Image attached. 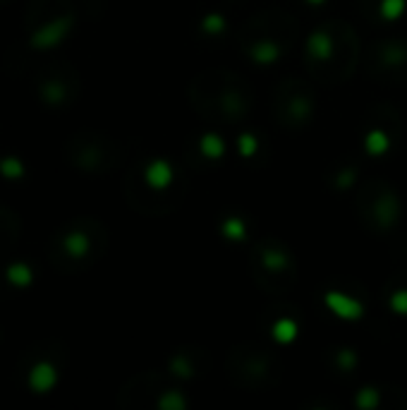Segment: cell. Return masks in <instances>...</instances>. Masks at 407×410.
Segmentation results:
<instances>
[{"mask_svg": "<svg viewBox=\"0 0 407 410\" xmlns=\"http://www.w3.org/2000/svg\"><path fill=\"white\" fill-rule=\"evenodd\" d=\"M326 305H328L340 320H360V317L365 315V305H362L360 300L347 298V295L335 293V290L326 293Z\"/></svg>", "mask_w": 407, "mask_h": 410, "instance_id": "6da1fadb", "label": "cell"}, {"mask_svg": "<svg viewBox=\"0 0 407 410\" xmlns=\"http://www.w3.org/2000/svg\"><path fill=\"white\" fill-rule=\"evenodd\" d=\"M146 180H149L151 187H168L173 180V168L166 164V161H154V164L146 168Z\"/></svg>", "mask_w": 407, "mask_h": 410, "instance_id": "7a4b0ae2", "label": "cell"}, {"mask_svg": "<svg viewBox=\"0 0 407 410\" xmlns=\"http://www.w3.org/2000/svg\"><path fill=\"white\" fill-rule=\"evenodd\" d=\"M307 46H309V53H312L314 58H319V61H326V58H330V53H333V41H330V36L326 34V31H317V34L309 36Z\"/></svg>", "mask_w": 407, "mask_h": 410, "instance_id": "3957f363", "label": "cell"}, {"mask_svg": "<svg viewBox=\"0 0 407 410\" xmlns=\"http://www.w3.org/2000/svg\"><path fill=\"white\" fill-rule=\"evenodd\" d=\"M388 134L386 132H381V129H374V132H369L367 134V142H365V147L369 154H374V156H378V154H383V151L388 149Z\"/></svg>", "mask_w": 407, "mask_h": 410, "instance_id": "277c9868", "label": "cell"}, {"mask_svg": "<svg viewBox=\"0 0 407 410\" xmlns=\"http://www.w3.org/2000/svg\"><path fill=\"white\" fill-rule=\"evenodd\" d=\"M297 336V324L292 320H280L273 324V338L280 343H290Z\"/></svg>", "mask_w": 407, "mask_h": 410, "instance_id": "5b68a950", "label": "cell"}, {"mask_svg": "<svg viewBox=\"0 0 407 410\" xmlns=\"http://www.w3.org/2000/svg\"><path fill=\"white\" fill-rule=\"evenodd\" d=\"M202 151H204V156H209V159H218V156H223L225 144L218 134H206V137L202 139Z\"/></svg>", "mask_w": 407, "mask_h": 410, "instance_id": "8992f818", "label": "cell"}, {"mask_svg": "<svg viewBox=\"0 0 407 410\" xmlns=\"http://www.w3.org/2000/svg\"><path fill=\"white\" fill-rule=\"evenodd\" d=\"M403 10H405V0H381V15L386 19L400 17Z\"/></svg>", "mask_w": 407, "mask_h": 410, "instance_id": "52a82bcc", "label": "cell"}, {"mask_svg": "<svg viewBox=\"0 0 407 410\" xmlns=\"http://www.w3.org/2000/svg\"><path fill=\"white\" fill-rule=\"evenodd\" d=\"M223 233L228 237H232V240H242L244 237V223L240 219H228L225 226H223Z\"/></svg>", "mask_w": 407, "mask_h": 410, "instance_id": "ba28073f", "label": "cell"}, {"mask_svg": "<svg viewBox=\"0 0 407 410\" xmlns=\"http://www.w3.org/2000/svg\"><path fill=\"white\" fill-rule=\"evenodd\" d=\"M390 307H393L398 315H407V290H398L390 298Z\"/></svg>", "mask_w": 407, "mask_h": 410, "instance_id": "9c48e42d", "label": "cell"}, {"mask_svg": "<svg viewBox=\"0 0 407 410\" xmlns=\"http://www.w3.org/2000/svg\"><path fill=\"white\" fill-rule=\"evenodd\" d=\"M225 22L223 17H218V15H209V17L204 19V29L209 31V34H218V31H223Z\"/></svg>", "mask_w": 407, "mask_h": 410, "instance_id": "30bf717a", "label": "cell"}, {"mask_svg": "<svg viewBox=\"0 0 407 410\" xmlns=\"http://www.w3.org/2000/svg\"><path fill=\"white\" fill-rule=\"evenodd\" d=\"M240 149H242V154H244V156H252L254 151H257V139H254L252 134H242V139H240Z\"/></svg>", "mask_w": 407, "mask_h": 410, "instance_id": "8fae6325", "label": "cell"}, {"mask_svg": "<svg viewBox=\"0 0 407 410\" xmlns=\"http://www.w3.org/2000/svg\"><path fill=\"white\" fill-rule=\"evenodd\" d=\"M266 264H269V267H283L285 257L280 255V252H269V255H266Z\"/></svg>", "mask_w": 407, "mask_h": 410, "instance_id": "7c38bea8", "label": "cell"}, {"mask_svg": "<svg viewBox=\"0 0 407 410\" xmlns=\"http://www.w3.org/2000/svg\"><path fill=\"white\" fill-rule=\"evenodd\" d=\"M376 403V396H374V391L369 388V393H367V388L362 391V396H360V406H374Z\"/></svg>", "mask_w": 407, "mask_h": 410, "instance_id": "4fadbf2b", "label": "cell"}, {"mask_svg": "<svg viewBox=\"0 0 407 410\" xmlns=\"http://www.w3.org/2000/svg\"><path fill=\"white\" fill-rule=\"evenodd\" d=\"M350 182H352V173H347V175L343 173V175H340V185H350Z\"/></svg>", "mask_w": 407, "mask_h": 410, "instance_id": "5bb4252c", "label": "cell"}, {"mask_svg": "<svg viewBox=\"0 0 407 410\" xmlns=\"http://www.w3.org/2000/svg\"><path fill=\"white\" fill-rule=\"evenodd\" d=\"M312 3H324V0H312Z\"/></svg>", "mask_w": 407, "mask_h": 410, "instance_id": "9a60e30c", "label": "cell"}]
</instances>
